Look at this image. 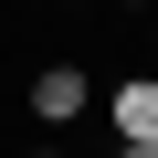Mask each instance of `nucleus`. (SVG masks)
Wrapping results in <instances>:
<instances>
[{
    "label": "nucleus",
    "instance_id": "39448f33",
    "mask_svg": "<svg viewBox=\"0 0 158 158\" xmlns=\"http://www.w3.org/2000/svg\"><path fill=\"white\" fill-rule=\"evenodd\" d=\"M148 63H158V32H148Z\"/></svg>",
    "mask_w": 158,
    "mask_h": 158
},
{
    "label": "nucleus",
    "instance_id": "f257e3e1",
    "mask_svg": "<svg viewBox=\"0 0 158 158\" xmlns=\"http://www.w3.org/2000/svg\"><path fill=\"white\" fill-rule=\"evenodd\" d=\"M95 116V74L85 63H42L32 74V127H85Z\"/></svg>",
    "mask_w": 158,
    "mask_h": 158
},
{
    "label": "nucleus",
    "instance_id": "20e7f679",
    "mask_svg": "<svg viewBox=\"0 0 158 158\" xmlns=\"http://www.w3.org/2000/svg\"><path fill=\"white\" fill-rule=\"evenodd\" d=\"M32 158H74V148H32Z\"/></svg>",
    "mask_w": 158,
    "mask_h": 158
},
{
    "label": "nucleus",
    "instance_id": "423d86ee",
    "mask_svg": "<svg viewBox=\"0 0 158 158\" xmlns=\"http://www.w3.org/2000/svg\"><path fill=\"white\" fill-rule=\"evenodd\" d=\"M127 11H137V0H127Z\"/></svg>",
    "mask_w": 158,
    "mask_h": 158
},
{
    "label": "nucleus",
    "instance_id": "f03ea898",
    "mask_svg": "<svg viewBox=\"0 0 158 158\" xmlns=\"http://www.w3.org/2000/svg\"><path fill=\"white\" fill-rule=\"evenodd\" d=\"M106 127H116V137H158V74H127L116 106H106Z\"/></svg>",
    "mask_w": 158,
    "mask_h": 158
},
{
    "label": "nucleus",
    "instance_id": "7ed1b4c3",
    "mask_svg": "<svg viewBox=\"0 0 158 158\" xmlns=\"http://www.w3.org/2000/svg\"><path fill=\"white\" fill-rule=\"evenodd\" d=\"M116 158H158V137H116Z\"/></svg>",
    "mask_w": 158,
    "mask_h": 158
}]
</instances>
